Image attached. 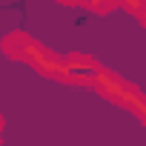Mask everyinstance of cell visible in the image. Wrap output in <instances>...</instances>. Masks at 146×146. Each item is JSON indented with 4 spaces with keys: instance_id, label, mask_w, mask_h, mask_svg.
<instances>
[{
    "instance_id": "6da1fadb",
    "label": "cell",
    "mask_w": 146,
    "mask_h": 146,
    "mask_svg": "<svg viewBox=\"0 0 146 146\" xmlns=\"http://www.w3.org/2000/svg\"><path fill=\"white\" fill-rule=\"evenodd\" d=\"M95 86H98V92L100 95H106V98H112V100H117V103H123V106H132L137 115L143 112V98H140V92H135V89H129L120 78H115L112 72H98V78H95Z\"/></svg>"
},
{
    "instance_id": "7a4b0ae2",
    "label": "cell",
    "mask_w": 146,
    "mask_h": 146,
    "mask_svg": "<svg viewBox=\"0 0 146 146\" xmlns=\"http://www.w3.org/2000/svg\"><path fill=\"white\" fill-rule=\"evenodd\" d=\"M98 63L86 54H69L63 57V66H60V80H69V83H95L98 78Z\"/></svg>"
},
{
    "instance_id": "3957f363",
    "label": "cell",
    "mask_w": 146,
    "mask_h": 146,
    "mask_svg": "<svg viewBox=\"0 0 146 146\" xmlns=\"http://www.w3.org/2000/svg\"><path fill=\"white\" fill-rule=\"evenodd\" d=\"M37 46H40V43H35L26 32H15V35H9L6 43H3V49H6L12 57H17V60H32V54L37 52Z\"/></svg>"
},
{
    "instance_id": "277c9868",
    "label": "cell",
    "mask_w": 146,
    "mask_h": 146,
    "mask_svg": "<svg viewBox=\"0 0 146 146\" xmlns=\"http://www.w3.org/2000/svg\"><path fill=\"white\" fill-rule=\"evenodd\" d=\"M0 126H3V117H0Z\"/></svg>"
}]
</instances>
